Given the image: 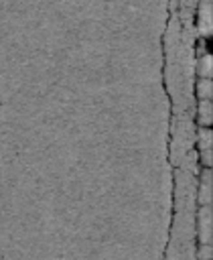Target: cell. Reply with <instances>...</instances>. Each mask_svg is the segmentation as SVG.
Segmentation results:
<instances>
[{"mask_svg":"<svg viewBox=\"0 0 213 260\" xmlns=\"http://www.w3.org/2000/svg\"><path fill=\"white\" fill-rule=\"evenodd\" d=\"M195 234L199 238V244H209L211 242V211L209 205H199V211L195 215Z\"/></svg>","mask_w":213,"mask_h":260,"instance_id":"1","label":"cell"},{"mask_svg":"<svg viewBox=\"0 0 213 260\" xmlns=\"http://www.w3.org/2000/svg\"><path fill=\"white\" fill-rule=\"evenodd\" d=\"M197 124L199 126H211V104H209V100H199Z\"/></svg>","mask_w":213,"mask_h":260,"instance_id":"3","label":"cell"},{"mask_svg":"<svg viewBox=\"0 0 213 260\" xmlns=\"http://www.w3.org/2000/svg\"><path fill=\"white\" fill-rule=\"evenodd\" d=\"M195 199L199 205H209L211 201V179H209V169L203 171L201 179H199V185L195 189Z\"/></svg>","mask_w":213,"mask_h":260,"instance_id":"2","label":"cell"},{"mask_svg":"<svg viewBox=\"0 0 213 260\" xmlns=\"http://www.w3.org/2000/svg\"><path fill=\"white\" fill-rule=\"evenodd\" d=\"M197 260H211V244H199L195 250Z\"/></svg>","mask_w":213,"mask_h":260,"instance_id":"5","label":"cell"},{"mask_svg":"<svg viewBox=\"0 0 213 260\" xmlns=\"http://www.w3.org/2000/svg\"><path fill=\"white\" fill-rule=\"evenodd\" d=\"M209 93H211L209 79L203 77L201 81H197V95H199V100H209Z\"/></svg>","mask_w":213,"mask_h":260,"instance_id":"4","label":"cell"}]
</instances>
